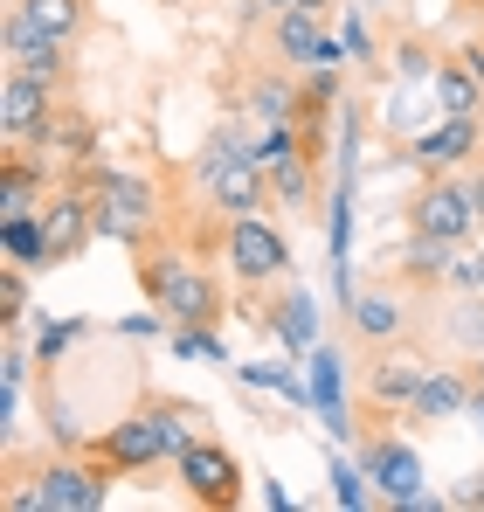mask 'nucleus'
I'll return each instance as SVG.
<instances>
[{
	"label": "nucleus",
	"mask_w": 484,
	"mask_h": 512,
	"mask_svg": "<svg viewBox=\"0 0 484 512\" xmlns=\"http://www.w3.org/2000/svg\"><path fill=\"white\" fill-rule=\"evenodd\" d=\"M229 270H236L242 284H270V277H284L291 270V243H284V229H270L263 215H229Z\"/></svg>",
	"instance_id": "nucleus-5"
},
{
	"label": "nucleus",
	"mask_w": 484,
	"mask_h": 512,
	"mask_svg": "<svg viewBox=\"0 0 484 512\" xmlns=\"http://www.w3.org/2000/svg\"><path fill=\"white\" fill-rule=\"evenodd\" d=\"M457 506H484V478H471V485L457 492Z\"/></svg>",
	"instance_id": "nucleus-39"
},
{
	"label": "nucleus",
	"mask_w": 484,
	"mask_h": 512,
	"mask_svg": "<svg viewBox=\"0 0 484 512\" xmlns=\"http://www.w3.org/2000/svg\"><path fill=\"white\" fill-rule=\"evenodd\" d=\"M353 326H360L367 340H395V333H402V305H395L388 291H367V298H353Z\"/></svg>",
	"instance_id": "nucleus-22"
},
{
	"label": "nucleus",
	"mask_w": 484,
	"mask_h": 512,
	"mask_svg": "<svg viewBox=\"0 0 484 512\" xmlns=\"http://www.w3.org/2000/svg\"><path fill=\"white\" fill-rule=\"evenodd\" d=\"M464 194H471V208H478V222H484V173H471V180H464Z\"/></svg>",
	"instance_id": "nucleus-38"
},
{
	"label": "nucleus",
	"mask_w": 484,
	"mask_h": 512,
	"mask_svg": "<svg viewBox=\"0 0 484 512\" xmlns=\"http://www.w3.org/2000/svg\"><path fill=\"white\" fill-rule=\"evenodd\" d=\"M429 84H436V104H443L450 118H478L484 111V84L471 77V63H436Z\"/></svg>",
	"instance_id": "nucleus-17"
},
{
	"label": "nucleus",
	"mask_w": 484,
	"mask_h": 512,
	"mask_svg": "<svg viewBox=\"0 0 484 512\" xmlns=\"http://www.w3.org/2000/svg\"><path fill=\"white\" fill-rule=\"evenodd\" d=\"M408 409H415V416H457V409H471V388H464L457 374H422V388H415Z\"/></svg>",
	"instance_id": "nucleus-21"
},
{
	"label": "nucleus",
	"mask_w": 484,
	"mask_h": 512,
	"mask_svg": "<svg viewBox=\"0 0 484 512\" xmlns=\"http://www.w3.org/2000/svg\"><path fill=\"white\" fill-rule=\"evenodd\" d=\"M332 90H339V77H332V70H312V84H305V111H312V118L332 104Z\"/></svg>",
	"instance_id": "nucleus-33"
},
{
	"label": "nucleus",
	"mask_w": 484,
	"mask_h": 512,
	"mask_svg": "<svg viewBox=\"0 0 484 512\" xmlns=\"http://www.w3.org/2000/svg\"><path fill=\"white\" fill-rule=\"evenodd\" d=\"M49 118H56V84L7 70V84H0V132H7V146L42 139V125H49Z\"/></svg>",
	"instance_id": "nucleus-9"
},
{
	"label": "nucleus",
	"mask_w": 484,
	"mask_h": 512,
	"mask_svg": "<svg viewBox=\"0 0 484 512\" xmlns=\"http://www.w3.org/2000/svg\"><path fill=\"white\" fill-rule=\"evenodd\" d=\"M146 291L160 298V312L173 326H215V319H222L215 277H208L201 263H187V256H160V263L146 270Z\"/></svg>",
	"instance_id": "nucleus-1"
},
{
	"label": "nucleus",
	"mask_w": 484,
	"mask_h": 512,
	"mask_svg": "<svg viewBox=\"0 0 484 512\" xmlns=\"http://www.w3.org/2000/svg\"><path fill=\"white\" fill-rule=\"evenodd\" d=\"M277 333H284L291 346H305V353L319 346V319H312V298H305V291H291V298H284V312H277Z\"/></svg>",
	"instance_id": "nucleus-25"
},
{
	"label": "nucleus",
	"mask_w": 484,
	"mask_h": 512,
	"mask_svg": "<svg viewBox=\"0 0 484 512\" xmlns=\"http://www.w3.org/2000/svg\"><path fill=\"white\" fill-rule=\"evenodd\" d=\"M270 194L291 201V208H305L312 201V153H298V160H284V167L270 173Z\"/></svg>",
	"instance_id": "nucleus-29"
},
{
	"label": "nucleus",
	"mask_w": 484,
	"mask_h": 512,
	"mask_svg": "<svg viewBox=\"0 0 484 512\" xmlns=\"http://www.w3.org/2000/svg\"><path fill=\"white\" fill-rule=\"evenodd\" d=\"M70 333H77V326H49V333H42V360H56V353L70 346Z\"/></svg>",
	"instance_id": "nucleus-36"
},
{
	"label": "nucleus",
	"mask_w": 484,
	"mask_h": 512,
	"mask_svg": "<svg viewBox=\"0 0 484 512\" xmlns=\"http://www.w3.org/2000/svg\"><path fill=\"white\" fill-rule=\"evenodd\" d=\"M298 97H305V90H291V84H256L249 90V104H256L263 125H291V118H298Z\"/></svg>",
	"instance_id": "nucleus-28"
},
{
	"label": "nucleus",
	"mask_w": 484,
	"mask_h": 512,
	"mask_svg": "<svg viewBox=\"0 0 484 512\" xmlns=\"http://www.w3.org/2000/svg\"><path fill=\"white\" fill-rule=\"evenodd\" d=\"M49 167H28V160H7V173H0V215H35L49 194Z\"/></svg>",
	"instance_id": "nucleus-18"
},
{
	"label": "nucleus",
	"mask_w": 484,
	"mask_h": 512,
	"mask_svg": "<svg viewBox=\"0 0 484 512\" xmlns=\"http://www.w3.org/2000/svg\"><path fill=\"white\" fill-rule=\"evenodd\" d=\"M305 374H312V381H305V395H312V409L325 416V429H332V436H353V423H346V395H339V346L319 340Z\"/></svg>",
	"instance_id": "nucleus-14"
},
{
	"label": "nucleus",
	"mask_w": 484,
	"mask_h": 512,
	"mask_svg": "<svg viewBox=\"0 0 484 512\" xmlns=\"http://www.w3.org/2000/svg\"><path fill=\"white\" fill-rule=\"evenodd\" d=\"M471 222H478V208H471L464 180H436V187H422V201H415V229H422V236L464 243V236H471Z\"/></svg>",
	"instance_id": "nucleus-12"
},
{
	"label": "nucleus",
	"mask_w": 484,
	"mask_h": 512,
	"mask_svg": "<svg viewBox=\"0 0 484 512\" xmlns=\"http://www.w3.org/2000/svg\"><path fill=\"white\" fill-rule=\"evenodd\" d=\"M422 374H429V367H415V360H381L367 388H374V402H381V409H408V402H415V388H422Z\"/></svg>",
	"instance_id": "nucleus-20"
},
{
	"label": "nucleus",
	"mask_w": 484,
	"mask_h": 512,
	"mask_svg": "<svg viewBox=\"0 0 484 512\" xmlns=\"http://www.w3.org/2000/svg\"><path fill=\"white\" fill-rule=\"evenodd\" d=\"M242 381H249V388H277V395H291V402H312V395H305L277 360H249V367H242Z\"/></svg>",
	"instance_id": "nucleus-31"
},
{
	"label": "nucleus",
	"mask_w": 484,
	"mask_h": 512,
	"mask_svg": "<svg viewBox=\"0 0 484 512\" xmlns=\"http://www.w3.org/2000/svg\"><path fill=\"white\" fill-rule=\"evenodd\" d=\"M242 153H249L263 173H277L284 160H298V125H263V139H249Z\"/></svg>",
	"instance_id": "nucleus-23"
},
{
	"label": "nucleus",
	"mask_w": 484,
	"mask_h": 512,
	"mask_svg": "<svg viewBox=\"0 0 484 512\" xmlns=\"http://www.w3.org/2000/svg\"><path fill=\"white\" fill-rule=\"evenodd\" d=\"M263 7H270V14H291V7H305V14H325L332 0H263Z\"/></svg>",
	"instance_id": "nucleus-37"
},
{
	"label": "nucleus",
	"mask_w": 484,
	"mask_h": 512,
	"mask_svg": "<svg viewBox=\"0 0 484 512\" xmlns=\"http://www.w3.org/2000/svg\"><path fill=\"white\" fill-rule=\"evenodd\" d=\"M0 250H7V263H49L42 208H35V215H0Z\"/></svg>",
	"instance_id": "nucleus-19"
},
{
	"label": "nucleus",
	"mask_w": 484,
	"mask_h": 512,
	"mask_svg": "<svg viewBox=\"0 0 484 512\" xmlns=\"http://www.w3.org/2000/svg\"><path fill=\"white\" fill-rule=\"evenodd\" d=\"M201 180H208V194H215L222 215H256V208L270 201V173L256 167L236 139H215V146L201 153Z\"/></svg>",
	"instance_id": "nucleus-3"
},
{
	"label": "nucleus",
	"mask_w": 484,
	"mask_h": 512,
	"mask_svg": "<svg viewBox=\"0 0 484 512\" xmlns=\"http://www.w3.org/2000/svg\"><path fill=\"white\" fill-rule=\"evenodd\" d=\"M180 450H187V429L173 423L166 409H139V416L104 429V464L111 471H146L160 457H180Z\"/></svg>",
	"instance_id": "nucleus-2"
},
{
	"label": "nucleus",
	"mask_w": 484,
	"mask_h": 512,
	"mask_svg": "<svg viewBox=\"0 0 484 512\" xmlns=\"http://www.w3.org/2000/svg\"><path fill=\"white\" fill-rule=\"evenodd\" d=\"M153 215H160L153 180H139V173H97V236H111V243H139Z\"/></svg>",
	"instance_id": "nucleus-4"
},
{
	"label": "nucleus",
	"mask_w": 484,
	"mask_h": 512,
	"mask_svg": "<svg viewBox=\"0 0 484 512\" xmlns=\"http://www.w3.org/2000/svg\"><path fill=\"white\" fill-rule=\"evenodd\" d=\"M277 56H284L291 70H339L346 35H332V28H325V14L291 7V14H277Z\"/></svg>",
	"instance_id": "nucleus-8"
},
{
	"label": "nucleus",
	"mask_w": 484,
	"mask_h": 512,
	"mask_svg": "<svg viewBox=\"0 0 484 512\" xmlns=\"http://www.w3.org/2000/svg\"><path fill=\"white\" fill-rule=\"evenodd\" d=\"M180 464V485L194 492V506H236L242 499V471H236V457L222 450V443H201V436H187V450L173 457Z\"/></svg>",
	"instance_id": "nucleus-7"
},
{
	"label": "nucleus",
	"mask_w": 484,
	"mask_h": 512,
	"mask_svg": "<svg viewBox=\"0 0 484 512\" xmlns=\"http://www.w3.org/2000/svg\"><path fill=\"white\" fill-rule=\"evenodd\" d=\"M7 70H21V77H42V84L63 90L70 77V42H56V35H35L14 7H7Z\"/></svg>",
	"instance_id": "nucleus-10"
},
{
	"label": "nucleus",
	"mask_w": 484,
	"mask_h": 512,
	"mask_svg": "<svg viewBox=\"0 0 484 512\" xmlns=\"http://www.w3.org/2000/svg\"><path fill=\"white\" fill-rule=\"evenodd\" d=\"M367 49H374V42H367V21L353 14V21H346V56H367Z\"/></svg>",
	"instance_id": "nucleus-35"
},
{
	"label": "nucleus",
	"mask_w": 484,
	"mask_h": 512,
	"mask_svg": "<svg viewBox=\"0 0 484 512\" xmlns=\"http://www.w3.org/2000/svg\"><path fill=\"white\" fill-rule=\"evenodd\" d=\"M173 353H187V360H229V346H222L215 326H180L173 333Z\"/></svg>",
	"instance_id": "nucleus-30"
},
{
	"label": "nucleus",
	"mask_w": 484,
	"mask_h": 512,
	"mask_svg": "<svg viewBox=\"0 0 484 512\" xmlns=\"http://www.w3.org/2000/svg\"><path fill=\"white\" fill-rule=\"evenodd\" d=\"M360 464H367V478L381 485V499H388V506H408V499L422 492V457H415L408 443H367V457H360Z\"/></svg>",
	"instance_id": "nucleus-13"
},
{
	"label": "nucleus",
	"mask_w": 484,
	"mask_h": 512,
	"mask_svg": "<svg viewBox=\"0 0 484 512\" xmlns=\"http://www.w3.org/2000/svg\"><path fill=\"white\" fill-rule=\"evenodd\" d=\"M457 284H464V291H478V298H484V256H471V263H457Z\"/></svg>",
	"instance_id": "nucleus-34"
},
{
	"label": "nucleus",
	"mask_w": 484,
	"mask_h": 512,
	"mask_svg": "<svg viewBox=\"0 0 484 512\" xmlns=\"http://www.w3.org/2000/svg\"><path fill=\"white\" fill-rule=\"evenodd\" d=\"M450 250H457V243H443V236H422V229H415V243H408V270H415V277H457V263H450Z\"/></svg>",
	"instance_id": "nucleus-24"
},
{
	"label": "nucleus",
	"mask_w": 484,
	"mask_h": 512,
	"mask_svg": "<svg viewBox=\"0 0 484 512\" xmlns=\"http://www.w3.org/2000/svg\"><path fill=\"white\" fill-rule=\"evenodd\" d=\"M35 146H49V153H70V160H83L90 153V125L83 118H70V111H56L49 125H42V139Z\"/></svg>",
	"instance_id": "nucleus-26"
},
{
	"label": "nucleus",
	"mask_w": 484,
	"mask_h": 512,
	"mask_svg": "<svg viewBox=\"0 0 484 512\" xmlns=\"http://www.w3.org/2000/svg\"><path fill=\"white\" fill-rule=\"evenodd\" d=\"M111 499V485L97 478V471H83V464H49L42 478H35V492H14L7 506L14 512H104Z\"/></svg>",
	"instance_id": "nucleus-6"
},
{
	"label": "nucleus",
	"mask_w": 484,
	"mask_h": 512,
	"mask_svg": "<svg viewBox=\"0 0 484 512\" xmlns=\"http://www.w3.org/2000/svg\"><path fill=\"white\" fill-rule=\"evenodd\" d=\"M478 388H484V353H478Z\"/></svg>",
	"instance_id": "nucleus-40"
},
{
	"label": "nucleus",
	"mask_w": 484,
	"mask_h": 512,
	"mask_svg": "<svg viewBox=\"0 0 484 512\" xmlns=\"http://www.w3.org/2000/svg\"><path fill=\"white\" fill-rule=\"evenodd\" d=\"M367 485H374V478H367V464H346V457H332V499H339L346 512H367V499H374Z\"/></svg>",
	"instance_id": "nucleus-27"
},
{
	"label": "nucleus",
	"mask_w": 484,
	"mask_h": 512,
	"mask_svg": "<svg viewBox=\"0 0 484 512\" xmlns=\"http://www.w3.org/2000/svg\"><path fill=\"white\" fill-rule=\"evenodd\" d=\"M97 236V194H56L42 201V243H49V263H70Z\"/></svg>",
	"instance_id": "nucleus-11"
},
{
	"label": "nucleus",
	"mask_w": 484,
	"mask_h": 512,
	"mask_svg": "<svg viewBox=\"0 0 484 512\" xmlns=\"http://www.w3.org/2000/svg\"><path fill=\"white\" fill-rule=\"evenodd\" d=\"M21 312H28V284H21V270H0V333H14Z\"/></svg>",
	"instance_id": "nucleus-32"
},
{
	"label": "nucleus",
	"mask_w": 484,
	"mask_h": 512,
	"mask_svg": "<svg viewBox=\"0 0 484 512\" xmlns=\"http://www.w3.org/2000/svg\"><path fill=\"white\" fill-rule=\"evenodd\" d=\"M478 139H484V118H450V111H443V125H429V132L415 139V160H422V167H464Z\"/></svg>",
	"instance_id": "nucleus-15"
},
{
	"label": "nucleus",
	"mask_w": 484,
	"mask_h": 512,
	"mask_svg": "<svg viewBox=\"0 0 484 512\" xmlns=\"http://www.w3.org/2000/svg\"><path fill=\"white\" fill-rule=\"evenodd\" d=\"M14 14H21L35 35H56V42H77L83 21H90L83 0H14Z\"/></svg>",
	"instance_id": "nucleus-16"
}]
</instances>
